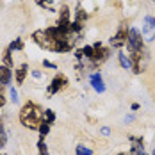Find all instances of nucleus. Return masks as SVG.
<instances>
[{"label": "nucleus", "mask_w": 155, "mask_h": 155, "mask_svg": "<svg viewBox=\"0 0 155 155\" xmlns=\"http://www.w3.org/2000/svg\"><path fill=\"white\" fill-rule=\"evenodd\" d=\"M91 47H93V54H91L89 62H91L93 66H98V64H102V62H105L109 59L110 50H109L107 47H104L102 43H94V45H91Z\"/></svg>", "instance_id": "nucleus-5"}, {"label": "nucleus", "mask_w": 155, "mask_h": 155, "mask_svg": "<svg viewBox=\"0 0 155 155\" xmlns=\"http://www.w3.org/2000/svg\"><path fill=\"white\" fill-rule=\"evenodd\" d=\"M75 153L77 155H93V150L91 148H86L84 144H78L77 148H75Z\"/></svg>", "instance_id": "nucleus-16"}, {"label": "nucleus", "mask_w": 155, "mask_h": 155, "mask_svg": "<svg viewBox=\"0 0 155 155\" xmlns=\"http://www.w3.org/2000/svg\"><path fill=\"white\" fill-rule=\"evenodd\" d=\"M9 48H11V50H23V41L18 38V39H15V41L9 45Z\"/></svg>", "instance_id": "nucleus-20"}, {"label": "nucleus", "mask_w": 155, "mask_h": 155, "mask_svg": "<svg viewBox=\"0 0 155 155\" xmlns=\"http://www.w3.org/2000/svg\"><path fill=\"white\" fill-rule=\"evenodd\" d=\"M43 121L48 125H52L54 121H55V114H54V110L52 109H47L45 112H43Z\"/></svg>", "instance_id": "nucleus-14"}, {"label": "nucleus", "mask_w": 155, "mask_h": 155, "mask_svg": "<svg viewBox=\"0 0 155 155\" xmlns=\"http://www.w3.org/2000/svg\"><path fill=\"white\" fill-rule=\"evenodd\" d=\"M4 89H5V86H4V84L0 82V94H4Z\"/></svg>", "instance_id": "nucleus-25"}, {"label": "nucleus", "mask_w": 155, "mask_h": 155, "mask_svg": "<svg viewBox=\"0 0 155 155\" xmlns=\"http://www.w3.org/2000/svg\"><path fill=\"white\" fill-rule=\"evenodd\" d=\"M5 102H7V98H5L4 94H0V109H2L4 105H5Z\"/></svg>", "instance_id": "nucleus-23"}, {"label": "nucleus", "mask_w": 155, "mask_h": 155, "mask_svg": "<svg viewBox=\"0 0 155 155\" xmlns=\"http://www.w3.org/2000/svg\"><path fill=\"white\" fill-rule=\"evenodd\" d=\"M152 155H155V150H153V153H152Z\"/></svg>", "instance_id": "nucleus-27"}, {"label": "nucleus", "mask_w": 155, "mask_h": 155, "mask_svg": "<svg viewBox=\"0 0 155 155\" xmlns=\"http://www.w3.org/2000/svg\"><path fill=\"white\" fill-rule=\"evenodd\" d=\"M144 152V144H143V137H134L130 136V155H139Z\"/></svg>", "instance_id": "nucleus-9"}, {"label": "nucleus", "mask_w": 155, "mask_h": 155, "mask_svg": "<svg viewBox=\"0 0 155 155\" xmlns=\"http://www.w3.org/2000/svg\"><path fill=\"white\" fill-rule=\"evenodd\" d=\"M43 66L52 68V70H57V64H54V62H50V61H43Z\"/></svg>", "instance_id": "nucleus-22"}, {"label": "nucleus", "mask_w": 155, "mask_h": 155, "mask_svg": "<svg viewBox=\"0 0 155 155\" xmlns=\"http://www.w3.org/2000/svg\"><path fill=\"white\" fill-rule=\"evenodd\" d=\"M80 29L82 25L77 21H71V25L66 29L57 27V25L48 27V29H39V31L32 32V41L48 52H59V54L70 52L77 43Z\"/></svg>", "instance_id": "nucleus-1"}, {"label": "nucleus", "mask_w": 155, "mask_h": 155, "mask_svg": "<svg viewBox=\"0 0 155 155\" xmlns=\"http://www.w3.org/2000/svg\"><path fill=\"white\" fill-rule=\"evenodd\" d=\"M7 143V134H5V128H4V123L0 121V148H4Z\"/></svg>", "instance_id": "nucleus-17"}, {"label": "nucleus", "mask_w": 155, "mask_h": 155, "mask_svg": "<svg viewBox=\"0 0 155 155\" xmlns=\"http://www.w3.org/2000/svg\"><path fill=\"white\" fill-rule=\"evenodd\" d=\"M11 78H13V71H11V68L0 64V82L7 87V86L11 84Z\"/></svg>", "instance_id": "nucleus-12"}, {"label": "nucleus", "mask_w": 155, "mask_h": 155, "mask_svg": "<svg viewBox=\"0 0 155 155\" xmlns=\"http://www.w3.org/2000/svg\"><path fill=\"white\" fill-rule=\"evenodd\" d=\"M68 86V78L64 77L62 73H57L55 77L52 78V82H50V86H48V94L52 96V94L59 93L61 89H64Z\"/></svg>", "instance_id": "nucleus-8"}, {"label": "nucleus", "mask_w": 155, "mask_h": 155, "mask_svg": "<svg viewBox=\"0 0 155 155\" xmlns=\"http://www.w3.org/2000/svg\"><path fill=\"white\" fill-rule=\"evenodd\" d=\"M143 39L148 41V43L155 39V18L153 16H144V20H143Z\"/></svg>", "instance_id": "nucleus-7"}, {"label": "nucleus", "mask_w": 155, "mask_h": 155, "mask_svg": "<svg viewBox=\"0 0 155 155\" xmlns=\"http://www.w3.org/2000/svg\"><path fill=\"white\" fill-rule=\"evenodd\" d=\"M43 109L36 102H25L20 109V123L27 127L29 130H38L43 123Z\"/></svg>", "instance_id": "nucleus-2"}, {"label": "nucleus", "mask_w": 155, "mask_h": 155, "mask_svg": "<svg viewBox=\"0 0 155 155\" xmlns=\"http://www.w3.org/2000/svg\"><path fill=\"white\" fill-rule=\"evenodd\" d=\"M9 96H11V102H18V91H16L15 87H9Z\"/></svg>", "instance_id": "nucleus-21"}, {"label": "nucleus", "mask_w": 155, "mask_h": 155, "mask_svg": "<svg viewBox=\"0 0 155 155\" xmlns=\"http://www.w3.org/2000/svg\"><path fill=\"white\" fill-rule=\"evenodd\" d=\"M118 59H120V66H121V68H125V70H128V68H130V61H128V57L125 55L123 52H120V54H118Z\"/></svg>", "instance_id": "nucleus-15"}, {"label": "nucleus", "mask_w": 155, "mask_h": 155, "mask_svg": "<svg viewBox=\"0 0 155 155\" xmlns=\"http://www.w3.org/2000/svg\"><path fill=\"white\" fill-rule=\"evenodd\" d=\"M27 73H29V66H27V62H21V64L15 70L16 84H23V82H25V77H27Z\"/></svg>", "instance_id": "nucleus-11"}, {"label": "nucleus", "mask_w": 155, "mask_h": 155, "mask_svg": "<svg viewBox=\"0 0 155 155\" xmlns=\"http://www.w3.org/2000/svg\"><path fill=\"white\" fill-rule=\"evenodd\" d=\"M128 31H130V23H128V20H123V21L120 23V27H118V32H116V34L109 39L110 47H114V48L125 47L127 38H128Z\"/></svg>", "instance_id": "nucleus-4"}, {"label": "nucleus", "mask_w": 155, "mask_h": 155, "mask_svg": "<svg viewBox=\"0 0 155 155\" xmlns=\"http://www.w3.org/2000/svg\"><path fill=\"white\" fill-rule=\"evenodd\" d=\"M11 48L7 47L4 50V54H2V61H4V66H7V68H13L15 66V61H13V57H11Z\"/></svg>", "instance_id": "nucleus-13"}, {"label": "nucleus", "mask_w": 155, "mask_h": 155, "mask_svg": "<svg viewBox=\"0 0 155 155\" xmlns=\"http://www.w3.org/2000/svg\"><path fill=\"white\" fill-rule=\"evenodd\" d=\"M139 155H146V153H144V152H143V153H139Z\"/></svg>", "instance_id": "nucleus-26"}, {"label": "nucleus", "mask_w": 155, "mask_h": 155, "mask_svg": "<svg viewBox=\"0 0 155 155\" xmlns=\"http://www.w3.org/2000/svg\"><path fill=\"white\" fill-rule=\"evenodd\" d=\"M146 48L144 50H128V61H130V68L134 70V73H143L144 66H146Z\"/></svg>", "instance_id": "nucleus-3"}, {"label": "nucleus", "mask_w": 155, "mask_h": 155, "mask_svg": "<svg viewBox=\"0 0 155 155\" xmlns=\"http://www.w3.org/2000/svg\"><path fill=\"white\" fill-rule=\"evenodd\" d=\"M127 50H144V43H143V36L139 31L136 29H130L128 31V38H127V43H125Z\"/></svg>", "instance_id": "nucleus-6"}, {"label": "nucleus", "mask_w": 155, "mask_h": 155, "mask_svg": "<svg viewBox=\"0 0 155 155\" xmlns=\"http://www.w3.org/2000/svg\"><path fill=\"white\" fill-rule=\"evenodd\" d=\"M89 82H91V86H93V89L96 93H104L105 91V84H104V78H102L100 73H93L89 77Z\"/></svg>", "instance_id": "nucleus-10"}, {"label": "nucleus", "mask_w": 155, "mask_h": 155, "mask_svg": "<svg viewBox=\"0 0 155 155\" xmlns=\"http://www.w3.org/2000/svg\"><path fill=\"white\" fill-rule=\"evenodd\" d=\"M38 152H39V155H50L47 150V144H45V141L39 137V141H38Z\"/></svg>", "instance_id": "nucleus-19"}, {"label": "nucleus", "mask_w": 155, "mask_h": 155, "mask_svg": "<svg viewBox=\"0 0 155 155\" xmlns=\"http://www.w3.org/2000/svg\"><path fill=\"white\" fill-rule=\"evenodd\" d=\"M102 134H104V136H109V134H110V130H109L107 127H104V128H102Z\"/></svg>", "instance_id": "nucleus-24"}, {"label": "nucleus", "mask_w": 155, "mask_h": 155, "mask_svg": "<svg viewBox=\"0 0 155 155\" xmlns=\"http://www.w3.org/2000/svg\"><path fill=\"white\" fill-rule=\"evenodd\" d=\"M0 5H2V0H0Z\"/></svg>", "instance_id": "nucleus-28"}, {"label": "nucleus", "mask_w": 155, "mask_h": 155, "mask_svg": "<svg viewBox=\"0 0 155 155\" xmlns=\"http://www.w3.org/2000/svg\"><path fill=\"white\" fill-rule=\"evenodd\" d=\"M38 132H39V137L43 139V137L47 136L48 132H50V125H48V123H45V121H43V123L39 125V128H38Z\"/></svg>", "instance_id": "nucleus-18"}]
</instances>
